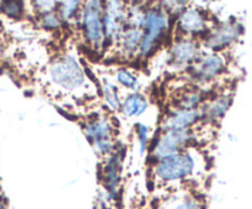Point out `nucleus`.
<instances>
[{
    "mask_svg": "<svg viewBox=\"0 0 252 209\" xmlns=\"http://www.w3.org/2000/svg\"><path fill=\"white\" fill-rule=\"evenodd\" d=\"M32 4L34 5L33 9L36 10L38 16L56 11L57 6H58V2L57 1H34L32 2Z\"/></svg>",
    "mask_w": 252,
    "mask_h": 209,
    "instance_id": "nucleus-23",
    "label": "nucleus"
},
{
    "mask_svg": "<svg viewBox=\"0 0 252 209\" xmlns=\"http://www.w3.org/2000/svg\"><path fill=\"white\" fill-rule=\"evenodd\" d=\"M226 59L218 52L201 54L191 65L192 78L197 84H208L220 76L225 70Z\"/></svg>",
    "mask_w": 252,
    "mask_h": 209,
    "instance_id": "nucleus-7",
    "label": "nucleus"
},
{
    "mask_svg": "<svg viewBox=\"0 0 252 209\" xmlns=\"http://www.w3.org/2000/svg\"><path fill=\"white\" fill-rule=\"evenodd\" d=\"M203 117L202 107L193 110H184V108H174L164 116L161 120V130H177L186 129L193 127Z\"/></svg>",
    "mask_w": 252,
    "mask_h": 209,
    "instance_id": "nucleus-10",
    "label": "nucleus"
},
{
    "mask_svg": "<svg viewBox=\"0 0 252 209\" xmlns=\"http://www.w3.org/2000/svg\"><path fill=\"white\" fill-rule=\"evenodd\" d=\"M81 5H83V2L80 1L58 2V6H57V14H58L61 21L65 22V24H70V22L74 21V20L79 21Z\"/></svg>",
    "mask_w": 252,
    "mask_h": 209,
    "instance_id": "nucleus-18",
    "label": "nucleus"
},
{
    "mask_svg": "<svg viewBox=\"0 0 252 209\" xmlns=\"http://www.w3.org/2000/svg\"><path fill=\"white\" fill-rule=\"evenodd\" d=\"M2 14L6 15L7 17L11 19H20L24 15V2L21 1H4L1 2Z\"/></svg>",
    "mask_w": 252,
    "mask_h": 209,
    "instance_id": "nucleus-21",
    "label": "nucleus"
},
{
    "mask_svg": "<svg viewBox=\"0 0 252 209\" xmlns=\"http://www.w3.org/2000/svg\"><path fill=\"white\" fill-rule=\"evenodd\" d=\"M204 93L203 91L196 88H189L185 90L184 93L180 95L177 101L176 108H184V110H193V108L201 107V103H203Z\"/></svg>",
    "mask_w": 252,
    "mask_h": 209,
    "instance_id": "nucleus-17",
    "label": "nucleus"
},
{
    "mask_svg": "<svg viewBox=\"0 0 252 209\" xmlns=\"http://www.w3.org/2000/svg\"><path fill=\"white\" fill-rule=\"evenodd\" d=\"M137 134H138V139H139V145H140V152L145 151V148L148 145V137H149V129L145 124H142L139 123L137 127Z\"/></svg>",
    "mask_w": 252,
    "mask_h": 209,
    "instance_id": "nucleus-24",
    "label": "nucleus"
},
{
    "mask_svg": "<svg viewBox=\"0 0 252 209\" xmlns=\"http://www.w3.org/2000/svg\"><path fill=\"white\" fill-rule=\"evenodd\" d=\"M84 133L100 155H112L115 150V127L106 117H96L84 125Z\"/></svg>",
    "mask_w": 252,
    "mask_h": 209,
    "instance_id": "nucleus-6",
    "label": "nucleus"
},
{
    "mask_svg": "<svg viewBox=\"0 0 252 209\" xmlns=\"http://www.w3.org/2000/svg\"><path fill=\"white\" fill-rule=\"evenodd\" d=\"M5 54V46H4V42L0 39V60L2 59V57H4Z\"/></svg>",
    "mask_w": 252,
    "mask_h": 209,
    "instance_id": "nucleus-26",
    "label": "nucleus"
},
{
    "mask_svg": "<svg viewBox=\"0 0 252 209\" xmlns=\"http://www.w3.org/2000/svg\"><path fill=\"white\" fill-rule=\"evenodd\" d=\"M121 154L112 152L106 161L102 170V181L110 198H115L118 191L120 183V166H121Z\"/></svg>",
    "mask_w": 252,
    "mask_h": 209,
    "instance_id": "nucleus-13",
    "label": "nucleus"
},
{
    "mask_svg": "<svg viewBox=\"0 0 252 209\" xmlns=\"http://www.w3.org/2000/svg\"><path fill=\"white\" fill-rule=\"evenodd\" d=\"M170 209H199V202L197 199L189 197V198L179 201Z\"/></svg>",
    "mask_w": 252,
    "mask_h": 209,
    "instance_id": "nucleus-25",
    "label": "nucleus"
},
{
    "mask_svg": "<svg viewBox=\"0 0 252 209\" xmlns=\"http://www.w3.org/2000/svg\"><path fill=\"white\" fill-rule=\"evenodd\" d=\"M127 25V4L123 1L103 2V30L106 41L116 43Z\"/></svg>",
    "mask_w": 252,
    "mask_h": 209,
    "instance_id": "nucleus-8",
    "label": "nucleus"
},
{
    "mask_svg": "<svg viewBox=\"0 0 252 209\" xmlns=\"http://www.w3.org/2000/svg\"><path fill=\"white\" fill-rule=\"evenodd\" d=\"M0 209H7L6 202H5L2 198H0Z\"/></svg>",
    "mask_w": 252,
    "mask_h": 209,
    "instance_id": "nucleus-27",
    "label": "nucleus"
},
{
    "mask_svg": "<svg viewBox=\"0 0 252 209\" xmlns=\"http://www.w3.org/2000/svg\"><path fill=\"white\" fill-rule=\"evenodd\" d=\"M142 38H143L142 29L126 26L125 30L122 31V33L120 34L118 39L116 41V46H117L118 51L121 52L122 56L125 57L138 56Z\"/></svg>",
    "mask_w": 252,
    "mask_h": 209,
    "instance_id": "nucleus-14",
    "label": "nucleus"
},
{
    "mask_svg": "<svg viewBox=\"0 0 252 209\" xmlns=\"http://www.w3.org/2000/svg\"><path fill=\"white\" fill-rule=\"evenodd\" d=\"M194 137H196V133L193 132L192 127L186 128V129L162 132L155 139L150 155L154 162H157L179 154L189 147L192 140H194Z\"/></svg>",
    "mask_w": 252,
    "mask_h": 209,
    "instance_id": "nucleus-5",
    "label": "nucleus"
},
{
    "mask_svg": "<svg viewBox=\"0 0 252 209\" xmlns=\"http://www.w3.org/2000/svg\"><path fill=\"white\" fill-rule=\"evenodd\" d=\"M176 25L179 31L181 32V37L194 38V36H199L207 32L209 21L203 10L197 6H187L177 16Z\"/></svg>",
    "mask_w": 252,
    "mask_h": 209,
    "instance_id": "nucleus-9",
    "label": "nucleus"
},
{
    "mask_svg": "<svg viewBox=\"0 0 252 209\" xmlns=\"http://www.w3.org/2000/svg\"><path fill=\"white\" fill-rule=\"evenodd\" d=\"M230 105L231 96L228 93H221V95L212 98L211 101L203 102L201 107L203 111V116H206L209 120L214 122V120H219L224 117Z\"/></svg>",
    "mask_w": 252,
    "mask_h": 209,
    "instance_id": "nucleus-15",
    "label": "nucleus"
},
{
    "mask_svg": "<svg viewBox=\"0 0 252 209\" xmlns=\"http://www.w3.org/2000/svg\"><path fill=\"white\" fill-rule=\"evenodd\" d=\"M101 88H102L103 98H105V102L107 103L108 107L115 111H121L122 101H121L120 96H118L116 86L113 84L108 83L107 80H105L101 84Z\"/></svg>",
    "mask_w": 252,
    "mask_h": 209,
    "instance_id": "nucleus-19",
    "label": "nucleus"
},
{
    "mask_svg": "<svg viewBox=\"0 0 252 209\" xmlns=\"http://www.w3.org/2000/svg\"><path fill=\"white\" fill-rule=\"evenodd\" d=\"M79 24L83 29V34L89 46L95 51L102 49L103 44L106 43L105 30H103V2H83Z\"/></svg>",
    "mask_w": 252,
    "mask_h": 209,
    "instance_id": "nucleus-4",
    "label": "nucleus"
},
{
    "mask_svg": "<svg viewBox=\"0 0 252 209\" xmlns=\"http://www.w3.org/2000/svg\"><path fill=\"white\" fill-rule=\"evenodd\" d=\"M48 78L54 86L63 92L75 93L85 90L88 78L80 64L71 56L57 58L48 68Z\"/></svg>",
    "mask_w": 252,
    "mask_h": 209,
    "instance_id": "nucleus-1",
    "label": "nucleus"
},
{
    "mask_svg": "<svg viewBox=\"0 0 252 209\" xmlns=\"http://www.w3.org/2000/svg\"><path fill=\"white\" fill-rule=\"evenodd\" d=\"M170 27V15L162 6H150L145 10L143 22V38L140 42L138 56L149 57L165 38Z\"/></svg>",
    "mask_w": 252,
    "mask_h": 209,
    "instance_id": "nucleus-2",
    "label": "nucleus"
},
{
    "mask_svg": "<svg viewBox=\"0 0 252 209\" xmlns=\"http://www.w3.org/2000/svg\"><path fill=\"white\" fill-rule=\"evenodd\" d=\"M116 78H117L118 83L125 88L130 89V90H137L138 89V78L128 69H120L116 73Z\"/></svg>",
    "mask_w": 252,
    "mask_h": 209,
    "instance_id": "nucleus-20",
    "label": "nucleus"
},
{
    "mask_svg": "<svg viewBox=\"0 0 252 209\" xmlns=\"http://www.w3.org/2000/svg\"><path fill=\"white\" fill-rule=\"evenodd\" d=\"M170 56L175 65H192L201 56L198 42L189 37H179L171 46Z\"/></svg>",
    "mask_w": 252,
    "mask_h": 209,
    "instance_id": "nucleus-12",
    "label": "nucleus"
},
{
    "mask_svg": "<svg viewBox=\"0 0 252 209\" xmlns=\"http://www.w3.org/2000/svg\"><path fill=\"white\" fill-rule=\"evenodd\" d=\"M148 106H149V103H148V100L144 95L139 92H133L128 95L125 98V101H122L121 111L128 118L138 117L147 111Z\"/></svg>",
    "mask_w": 252,
    "mask_h": 209,
    "instance_id": "nucleus-16",
    "label": "nucleus"
},
{
    "mask_svg": "<svg viewBox=\"0 0 252 209\" xmlns=\"http://www.w3.org/2000/svg\"><path fill=\"white\" fill-rule=\"evenodd\" d=\"M241 34V26L235 22H226V24L217 26L208 33L204 39V46L211 51L217 52L233 44Z\"/></svg>",
    "mask_w": 252,
    "mask_h": 209,
    "instance_id": "nucleus-11",
    "label": "nucleus"
},
{
    "mask_svg": "<svg viewBox=\"0 0 252 209\" xmlns=\"http://www.w3.org/2000/svg\"><path fill=\"white\" fill-rule=\"evenodd\" d=\"M153 176L162 183L181 181L193 175L197 167L196 157L192 155L189 148L176 155L154 162Z\"/></svg>",
    "mask_w": 252,
    "mask_h": 209,
    "instance_id": "nucleus-3",
    "label": "nucleus"
},
{
    "mask_svg": "<svg viewBox=\"0 0 252 209\" xmlns=\"http://www.w3.org/2000/svg\"><path fill=\"white\" fill-rule=\"evenodd\" d=\"M39 25L46 30H58L63 25V22L61 21L56 10L53 12L39 16Z\"/></svg>",
    "mask_w": 252,
    "mask_h": 209,
    "instance_id": "nucleus-22",
    "label": "nucleus"
}]
</instances>
